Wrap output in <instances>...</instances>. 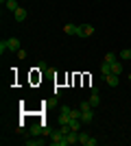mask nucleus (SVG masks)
<instances>
[{
    "instance_id": "nucleus-7",
    "label": "nucleus",
    "mask_w": 131,
    "mask_h": 146,
    "mask_svg": "<svg viewBox=\"0 0 131 146\" xmlns=\"http://www.w3.org/2000/svg\"><path fill=\"white\" fill-rule=\"evenodd\" d=\"M94 35V26L92 24H81V37H92Z\"/></svg>"
},
{
    "instance_id": "nucleus-25",
    "label": "nucleus",
    "mask_w": 131,
    "mask_h": 146,
    "mask_svg": "<svg viewBox=\"0 0 131 146\" xmlns=\"http://www.w3.org/2000/svg\"><path fill=\"white\" fill-rule=\"evenodd\" d=\"M129 68H131V61H129Z\"/></svg>"
},
{
    "instance_id": "nucleus-15",
    "label": "nucleus",
    "mask_w": 131,
    "mask_h": 146,
    "mask_svg": "<svg viewBox=\"0 0 131 146\" xmlns=\"http://www.w3.org/2000/svg\"><path fill=\"white\" fill-rule=\"evenodd\" d=\"M100 72H103V76H107V74H112V63H107V61H103V66H100Z\"/></svg>"
},
{
    "instance_id": "nucleus-1",
    "label": "nucleus",
    "mask_w": 131,
    "mask_h": 146,
    "mask_svg": "<svg viewBox=\"0 0 131 146\" xmlns=\"http://www.w3.org/2000/svg\"><path fill=\"white\" fill-rule=\"evenodd\" d=\"M50 144L53 146H68V140H66V135L57 129V131H53V135H50Z\"/></svg>"
},
{
    "instance_id": "nucleus-4",
    "label": "nucleus",
    "mask_w": 131,
    "mask_h": 146,
    "mask_svg": "<svg viewBox=\"0 0 131 146\" xmlns=\"http://www.w3.org/2000/svg\"><path fill=\"white\" fill-rule=\"evenodd\" d=\"M103 79H105V83L109 87H118V83H120V79H118V74H107V76H103Z\"/></svg>"
},
{
    "instance_id": "nucleus-10",
    "label": "nucleus",
    "mask_w": 131,
    "mask_h": 146,
    "mask_svg": "<svg viewBox=\"0 0 131 146\" xmlns=\"http://www.w3.org/2000/svg\"><path fill=\"white\" fill-rule=\"evenodd\" d=\"M46 140H37V135H33V140H26V146H44Z\"/></svg>"
},
{
    "instance_id": "nucleus-3",
    "label": "nucleus",
    "mask_w": 131,
    "mask_h": 146,
    "mask_svg": "<svg viewBox=\"0 0 131 146\" xmlns=\"http://www.w3.org/2000/svg\"><path fill=\"white\" fill-rule=\"evenodd\" d=\"M26 15H29V11H26L24 7H18V9L13 11V18H15V22H24Z\"/></svg>"
},
{
    "instance_id": "nucleus-22",
    "label": "nucleus",
    "mask_w": 131,
    "mask_h": 146,
    "mask_svg": "<svg viewBox=\"0 0 131 146\" xmlns=\"http://www.w3.org/2000/svg\"><path fill=\"white\" fill-rule=\"evenodd\" d=\"M15 57H18V59H26V50H24V48H20L18 52H15Z\"/></svg>"
},
{
    "instance_id": "nucleus-14",
    "label": "nucleus",
    "mask_w": 131,
    "mask_h": 146,
    "mask_svg": "<svg viewBox=\"0 0 131 146\" xmlns=\"http://www.w3.org/2000/svg\"><path fill=\"white\" fill-rule=\"evenodd\" d=\"M81 124L83 122L79 120V118H72V120H70V129H72V131H81Z\"/></svg>"
},
{
    "instance_id": "nucleus-16",
    "label": "nucleus",
    "mask_w": 131,
    "mask_h": 146,
    "mask_svg": "<svg viewBox=\"0 0 131 146\" xmlns=\"http://www.w3.org/2000/svg\"><path fill=\"white\" fill-rule=\"evenodd\" d=\"M5 7H7V9H9V11H15V9H18V0H7V2H5Z\"/></svg>"
},
{
    "instance_id": "nucleus-20",
    "label": "nucleus",
    "mask_w": 131,
    "mask_h": 146,
    "mask_svg": "<svg viewBox=\"0 0 131 146\" xmlns=\"http://www.w3.org/2000/svg\"><path fill=\"white\" fill-rule=\"evenodd\" d=\"M37 70H39V72H46V70H48L46 61H39V63H37Z\"/></svg>"
},
{
    "instance_id": "nucleus-6",
    "label": "nucleus",
    "mask_w": 131,
    "mask_h": 146,
    "mask_svg": "<svg viewBox=\"0 0 131 146\" xmlns=\"http://www.w3.org/2000/svg\"><path fill=\"white\" fill-rule=\"evenodd\" d=\"M20 48H22V46H20L18 37H9V52H18Z\"/></svg>"
},
{
    "instance_id": "nucleus-5",
    "label": "nucleus",
    "mask_w": 131,
    "mask_h": 146,
    "mask_svg": "<svg viewBox=\"0 0 131 146\" xmlns=\"http://www.w3.org/2000/svg\"><path fill=\"white\" fill-rule=\"evenodd\" d=\"M92 120H94V109H85V111H81V122H83V124H90Z\"/></svg>"
},
{
    "instance_id": "nucleus-17",
    "label": "nucleus",
    "mask_w": 131,
    "mask_h": 146,
    "mask_svg": "<svg viewBox=\"0 0 131 146\" xmlns=\"http://www.w3.org/2000/svg\"><path fill=\"white\" fill-rule=\"evenodd\" d=\"M0 52H9V39H0Z\"/></svg>"
},
{
    "instance_id": "nucleus-9",
    "label": "nucleus",
    "mask_w": 131,
    "mask_h": 146,
    "mask_svg": "<svg viewBox=\"0 0 131 146\" xmlns=\"http://www.w3.org/2000/svg\"><path fill=\"white\" fill-rule=\"evenodd\" d=\"M118 59H120V61H127V63H129V61H131V48H125V50H120Z\"/></svg>"
},
{
    "instance_id": "nucleus-24",
    "label": "nucleus",
    "mask_w": 131,
    "mask_h": 146,
    "mask_svg": "<svg viewBox=\"0 0 131 146\" xmlns=\"http://www.w3.org/2000/svg\"><path fill=\"white\" fill-rule=\"evenodd\" d=\"M127 79H129V81H131V72H129V76H127Z\"/></svg>"
},
{
    "instance_id": "nucleus-8",
    "label": "nucleus",
    "mask_w": 131,
    "mask_h": 146,
    "mask_svg": "<svg viewBox=\"0 0 131 146\" xmlns=\"http://www.w3.org/2000/svg\"><path fill=\"white\" fill-rule=\"evenodd\" d=\"M70 120H72L70 113H61V111H59V116H57V124H70Z\"/></svg>"
},
{
    "instance_id": "nucleus-2",
    "label": "nucleus",
    "mask_w": 131,
    "mask_h": 146,
    "mask_svg": "<svg viewBox=\"0 0 131 146\" xmlns=\"http://www.w3.org/2000/svg\"><path fill=\"white\" fill-rule=\"evenodd\" d=\"M79 144H83V146H96V144H98V140H94L90 133H81V131H79Z\"/></svg>"
},
{
    "instance_id": "nucleus-18",
    "label": "nucleus",
    "mask_w": 131,
    "mask_h": 146,
    "mask_svg": "<svg viewBox=\"0 0 131 146\" xmlns=\"http://www.w3.org/2000/svg\"><path fill=\"white\" fill-rule=\"evenodd\" d=\"M105 61H107V63H114V61H118L116 52H107V55H105Z\"/></svg>"
},
{
    "instance_id": "nucleus-23",
    "label": "nucleus",
    "mask_w": 131,
    "mask_h": 146,
    "mask_svg": "<svg viewBox=\"0 0 131 146\" xmlns=\"http://www.w3.org/2000/svg\"><path fill=\"white\" fill-rule=\"evenodd\" d=\"M59 111H61V113H70V111H72V109H70L68 105H63V107H61V109H59Z\"/></svg>"
},
{
    "instance_id": "nucleus-12",
    "label": "nucleus",
    "mask_w": 131,
    "mask_h": 146,
    "mask_svg": "<svg viewBox=\"0 0 131 146\" xmlns=\"http://www.w3.org/2000/svg\"><path fill=\"white\" fill-rule=\"evenodd\" d=\"M76 29H79V24H66V26H63V33H68V35H76Z\"/></svg>"
},
{
    "instance_id": "nucleus-11",
    "label": "nucleus",
    "mask_w": 131,
    "mask_h": 146,
    "mask_svg": "<svg viewBox=\"0 0 131 146\" xmlns=\"http://www.w3.org/2000/svg\"><path fill=\"white\" fill-rule=\"evenodd\" d=\"M44 129L42 124H31V135H44Z\"/></svg>"
},
{
    "instance_id": "nucleus-19",
    "label": "nucleus",
    "mask_w": 131,
    "mask_h": 146,
    "mask_svg": "<svg viewBox=\"0 0 131 146\" xmlns=\"http://www.w3.org/2000/svg\"><path fill=\"white\" fill-rule=\"evenodd\" d=\"M79 109H81V111H85V109H94V107H92V103H90V100H83V103L79 105Z\"/></svg>"
},
{
    "instance_id": "nucleus-13",
    "label": "nucleus",
    "mask_w": 131,
    "mask_h": 146,
    "mask_svg": "<svg viewBox=\"0 0 131 146\" xmlns=\"http://www.w3.org/2000/svg\"><path fill=\"white\" fill-rule=\"evenodd\" d=\"M90 103H92V107L100 105V92H92V96H90Z\"/></svg>"
},
{
    "instance_id": "nucleus-21",
    "label": "nucleus",
    "mask_w": 131,
    "mask_h": 146,
    "mask_svg": "<svg viewBox=\"0 0 131 146\" xmlns=\"http://www.w3.org/2000/svg\"><path fill=\"white\" fill-rule=\"evenodd\" d=\"M70 118H79L81 120V109H72L70 111Z\"/></svg>"
}]
</instances>
